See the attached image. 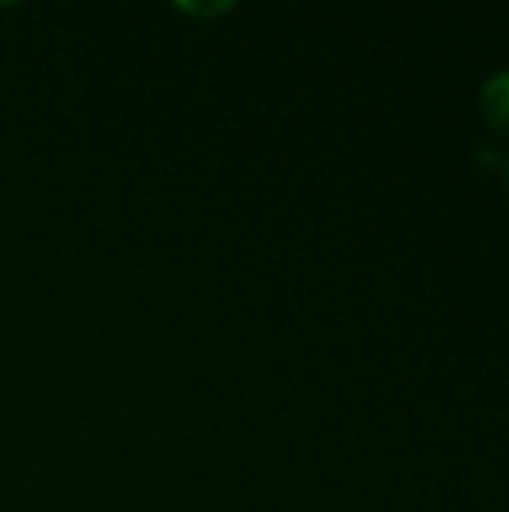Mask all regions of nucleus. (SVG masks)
Returning <instances> with one entry per match:
<instances>
[{
  "mask_svg": "<svg viewBox=\"0 0 509 512\" xmlns=\"http://www.w3.org/2000/svg\"><path fill=\"white\" fill-rule=\"evenodd\" d=\"M480 102H483L489 126L509 135V69H498L486 78Z\"/></svg>",
  "mask_w": 509,
  "mask_h": 512,
  "instance_id": "obj_1",
  "label": "nucleus"
},
{
  "mask_svg": "<svg viewBox=\"0 0 509 512\" xmlns=\"http://www.w3.org/2000/svg\"><path fill=\"white\" fill-rule=\"evenodd\" d=\"M507 177H509V162H507Z\"/></svg>",
  "mask_w": 509,
  "mask_h": 512,
  "instance_id": "obj_2",
  "label": "nucleus"
}]
</instances>
